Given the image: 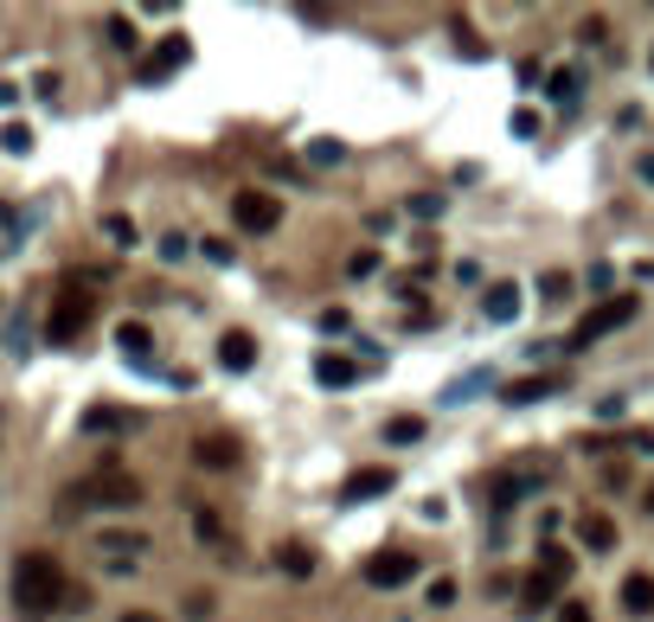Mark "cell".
Listing matches in <instances>:
<instances>
[{
  "label": "cell",
  "mask_w": 654,
  "mask_h": 622,
  "mask_svg": "<svg viewBox=\"0 0 654 622\" xmlns=\"http://www.w3.org/2000/svg\"><path fill=\"white\" fill-rule=\"evenodd\" d=\"M13 603H20V616H52L65 603V571H58L52 552H20V565H13Z\"/></svg>",
  "instance_id": "cell-1"
},
{
  "label": "cell",
  "mask_w": 654,
  "mask_h": 622,
  "mask_svg": "<svg viewBox=\"0 0 654 622\" xmlns=\"http://www.w3.org/2000/svg\"><path fill=\"white\" fill-rule=\"evenodd\" d=\"M84 508H142V481L122 476V469L109 462L103 476L77 481L72 494H65V513H84Z\"/></svg>",
  "instance_id": "cell-2"
},
{
  "label": "cell",
  "mask_w": 654,
  "mask_h": 622,
  "mask_svg": "<svg viewBox=\"0 0 654 622\" xmlns=\"http://www.w3.org/2000/svg\"><path fill=\"white\" fill-rule=\"evenodd\" d=\"M90 321H97V295H84L72 283V290H58L52 295V315H45V340H52V347H72L77 334L90 328Z\"/></svg>",
  "instance_id": "cell-3"
},
{
  "label": "cell",
  "mask_w": 654,
  "mask_h": 622,
  "mask_svg": "<svg viewBox=\"0 0 654 622\" xmlns=\"http://www.w3.org/2000/svg\"><path fill=\"white\" fill-rule=\"evenodd\" d=\"M635 308H642V295H610V302H597L578 328H571V347H597L603 334L629 328V321H635Z\"/></svg>",
  "instance_id": "cell-4"
},
{
  "label": "cell",
  "mask_w": 654,
  "mask_h": 622,
  "mask_svg": "<svg viewBox=\"0 0 654 622\" xmlns=\"http://www.w3.org/2000/svg\"><path fill=\"white\" fill-rule=\"evenodd\" d=\"M417 578V552H404V546H385V552H372L366 558V585L372 590H399Z\"/></svg>",
  "instance_id": "cell-5"
},
{
  "label": "cell",
  "mask_w": 654,
  "mask_h": 622,
  "mask_svg": "<svg viewBox=\"0 0 654 622\" xmlns=\"http://www.w3.org/2000/svg\"><path fill=\"white\" fill-rule=\"evenodd\" d=\"M231 219L244 225V231H276V219H283V199H276V193H263V186H244V193L231 199Z\"/></svg>",
  "instance_id": "cell-6"
},
{
  "label": "cell",
  "mask_w": 654,
  "mask_h": 622,
  "mask_svg": "<svg viewBox=\"0 0 654 622\" xmlns=\"http://www.w3.org/2000/svg\"><path fill=\"white\" fill-rule=\"evenodd\" d=\"M186 58H193V39H186V33L161 39V52H148V58H142V84H161V77H174Z\"/></svg>",
  "instance_id": "cell-7"
},
{
  "label": "cell",
  "mask_w": 654,
  "mask_h": 622,
  "mask_svg": "<svg viewBox=\"0 0 654 622\" xmlns=\"http://www.w3.org/2000/svg\"><path fill=\"white\" fill-rule=\"evenodd\" d=\"M84 430H90V437H122V430H142V411H122V404H90V411H84Z\"/></svg>",
  "instance_id": "cell-8"
},
{
  "label": "cell",
  "mask_w": 654,
  "mask_h": 622,
  "mask_svg": "<svg viewBox=\"0 0 654 622\" xmlns=\"http://www.w3.org/2000/svg\"><path fill=\"white\" fill-rule=\"evenodd\" d=\"M392 488H399V469H379V462H372V469H353V476H347L340 501H379V494H392Z\"/></svg>",
  "instance_id": "cell-9"
},
{
  "label": "cell",
  "mask_w": 654,
  "mask_h": 622,
  "mask_svg": "<svg viewBox=\"0 0 654 622\" xmlns=\"http://www.w3.org/2000/svg\"><path fill=\"white\" fill-rule=\"evenodd\" d=\"M193 462L199 469H238L244 449H238V437H193Z\"/></svg>",
  "instance_id": "cell-10"
},
{
  "label": "cell",
  "mask_w": 654,
  "mask_h": 622,
  "mask_svg": "<svg viewBox=\"0 0 654 622\" xmlns=\"http://www.w3.org/2000/svg\"><path fill=\"white\" fill-rule=\"evenodd\" d=\"M218 367H225V372H251L257 367V340L244 328H231L225 340H218Z\"/></svg>",
  "instance_id": "cell-11"
},
{
  "label": "cell",
  "mask_w": 654,
  "mask_h": 622,
  "mask_svg": "<svg viewBox=\"0 0 654 622\" xmlns=\"http://www.w3.org/2000/svg\"><path fill=\"white\" fill-rule=\"evenodd\" d=\"M558 578H545V571H533V578H526V585H520V610H526V616H539V610H552V603H558Z\"/></svg>",
  "instance_id": "cell-12"
},
{
  "label": "cell",
  "mask_w": 654,
  "mask_h": 622,
  "mask_svg": "<svg viewBox=\"0 0 654 622\" xmlns=\"http://www.w3.org/2000/svg\"><path fill=\"white\" fill-rule=\"evenodd\" d=\"M315 379H321L327 392H347V385L360 379V367H353L347 353H321V360H315Z\"/></svg>",
  "instance_id": "cell-13"
},
{
  "label": "cell",
  "mask_w": 654,
  "mask_h": 622,
  "mask_svg": "<svg viewBox=\"0 0 654 622\" xmlns=\"http://www.w3.org/2000/svg\"><path fill=\"white\" fill-rule=\"evenodd\" d=\"M558 385H565L558 372H539V379H513V385H508V404H539V399H552Z\"/></svg>",
  "instance_id": "cell-14"
},
{
  "label": "cell",
  "mask_w": 654,
  "mask_h": 622,
  "mask_svg": "<svg viewBox=\"0 0 654 622\" xmlns=\"http://www.w3.org/2000/svg\"><path fill=\"white\" fill-rule=\"evenodd\" d=\"M578 539L590 552H610V546H617V520H610V513H584V520H578Z\"/></svg>",
  "instance_id": "cell-15"
},
{
  "label": "cell",
  "mask_w": 654,
  "mask_h": 622,
  "mask_svg": "<svg viewBox=\"0 0 654 622\" xmlns=\"http://www.w3.org/2000/svg\"><path fill=\"white\" fill-rule=\"evenodd\" d=\"M481 315H488V321H513V315H520V283H494L488 302H481Z\"/></svg>",
  "instance_id": "cell-16"
},
{
  "label": "cell",
  "mask_w": 654,
  "mask_h": 622,
  "mask_svg": "<svg viewBox=\"0 0 654 622\" xmlns=\"http://www.w3.org/2000/svg\"><path fill=\"white\" fill-rule=\"evenodd\" d=\"M622 610H629V616H654V578L648 571H635V578L622 585Z\"/></svg>",
  "instance_id": "cell-17"
},
{
  "label": "cell",
  "mask_w": 654,
  "mask_h": 622,
  "mask_svg": "<svg viewBox=\"0 0 654 622\" xmlns=\"http://www.w3.org/2000/svg\"><path fill=\"white\" fill-rule=\"evenodd\" d=\"M276 565H283L290 578H315V546H302V539H283V546H276Z\"/></svg>",
  "instance_id": "cell-18"
},
{
  "label": "cell",
  "mask_w": 654,
  "mask_h": 622,
  "mask_svg": "<svg viewBox=\"0 0 654 622\" xmlns=\"http://www.w3.org/2000/svg\"><path fill=\"white\" fill-rule=\"evenodd\" d=\"M539 571H545V578H558V585H565V578H571V552L558 546V539H545V546H539Z\"/></svg>",
  "instance_id": "cell-19"
},
{
  "label": "cell",
  "mask_w": 654,
  "mask_h": 622,
  "mask_svg": "<svg viewBox=\"0 0 654 622\" xmlns=\"http://www.w3.org/2000/svg\"><path fill=\"white\" fill-rule=\"evenodd\" d=\"M193 533H199V539H206V546H218V552H231V533H225V520H218V513H193Z\"/></svg>",
  "instance_id": "cell-20"
},
{
  "label": "cell",
  "mask_w": 654,
  "mask_h": 622,
  "mask_svg": "<svg viewBox=\"0 0 654 622\" xmlns=\"http://www.w3.org/2000/svg\"><path fill=\"white\" fill-rule=\"evenodd\" d=\"M578 84H584L578 72H552L545 77V97H552V103H578Z\"/></svg>",
  "instance_id": "cell-21"
},
{
  "label": "cell",
  "mask_w": 654,
  "mask_h": 622,
  "mask_svg": "<svg viewBox=\"0 0 654 622\" xmlns=\"http://www.w3.org/2000/svg\"><path fill=\"white\" fill-rule=\"evenodd\" d=\"M116 347H122L129 360H142V353H148V328H142V321H122V328H116Z\"/></svg>",
  "instance_id": "cell-22"
},
{
  "label": "cell",
  "mask_w": 654,
  "mask_h": 622,
  "mask_svg": "<svg viewBox=\"0 0 654 622\" xmlns=\"http://www.w3.org/2000/svg\"><path fill=\"white\" fill-rule=\"evenodd\" d=\"M0 148H7V154H33V129H26V122H7V129H0Z\"/></svg>",
  "instance_id": "cell-23"
},
{
  "label": "cell",
  "mask_w": 654,
  "mask_h": 622,
  "mask_svg": "<svg viewBox=\"0 0 654 622\" xmlns=\"http://www.w3.org/2000/svg\"><path fill=\"white\" fill-rule=\"evenodd\" d=\"M424 437V417H392L385 424V443H417Z\"/></svg>",
  "instance_id": "cell-24"
},
{
  "label": "cell",
  "mask_w": 654,
  "mask_h": 622,
  "mask_svg": "<svg viewBox=\"0 0 654 622\" xmlns=\"http://www.w3.org/2000/svg\"><path fill=\"white\" fill-rule=\"evenodd\" d=\"M109 45H116V52H129V45H135V26H129V20H122V13H109Z\"/></svg>",
  "instance_id": "cell-25"
},
{
  "label": "cell",
  "mask_w": 654,
  "mask_h": 622,
  "mask_svg": "<svg viewBox=\"0 0 654 622\" xmlns=\"http://www.w3.org/2000/svg\"><path fill=\"white\" fill-rule=\"evenodd\" d=\"M181 616L186 622H206V616H212V597H206V590H193V597L181 603Z\"/></svg>",
  "instance_id": "cell-26"
},
{
  "label": "cell",
  "mask_w": 654,
  "mask_h": 622,
  "mask_svg": "<svg viewBox=\"0 0 654 622\" xmlns=\"http://www.w3.org/2000/svg\"><path fill=\"white\" fill-rule=\"evenodd\" d=\"M97 552H148V539H135V533H103Z\"/></svg>",
  "instance_id": "cell-27"
},
{
  "label": "cell",
  "mask_w": 654,
  "mask_h": 622,
  "mask_svg": "<svg viewBox=\"0 0 654 622\" xmlns=\"http://www.w3.org/2000/svg\"><path fill=\"white\" fill-rule=\"evenodd\" d=\"M379 263H385L379 251H353V257H347V270H353V276H379Z\"/></svg>",
  "instance_id": "cell-28"
},
{
  "label": "cell",
  "mask_w": 654,
  "mask_h": 622,
  "mask_svg": "<svg viewBox=\"0 0 654 622\" xmlns=\"http://www.w3.org/2000/svg\"><path fill=\"white\" fill-rule=\"evenodd\" d=\"M539 290H545V302H565V295H571V276H565V270H552Z\"/></svg>",
  "instance_id": "cell-29"
},
{
  "label": "cell",
  "mask_w": 654,
  "mask_h": 622,
  "mask_svg": "<svg viewBox=\"0 0 654 622\" xmlns=\"http://www.w3.org/2000/svg\"><path fill=\"white\" fill-rule=\"evenodd\" d=\"M103 231L116 238V244H135V225L122 219V212H109V219H103Z\"/></svg>",
  "instance_id": "cell-30"
},
{
  "label": "cell",
  "mask_w": 654,
  "mask_h": 622,
  "mask_svg": "<svg viewBox=\"0 0 654 622\" xmlns=\"http://www.w3.org/2000/svg\"><path fill=\"white\" fill-rule=\"evenodd\" d=\"M456 603V578H436L430 585V610H449Z\"/></svg>",
  "instance_id": "cell-31"
},
{
  "label": "cell",
  "mask_w": 654,
  "mask_h": 622,
  "mask_svg": "<svg viewBox=\"0 0 654 622\" xmlns=\"http://www.w3.org/2000/svg\"><path fill=\"white\" fill-rule=\"evenodd\" d=\"M552 622H597V616H590V603H558V616Z\"/></svg>",
  "instance_id": "cell-32"
},
{
  "label": "cell",
  "mask_w": 654,
  "mask_h": 622,
  "mask_svg": "<svg viewBox=\"0 0 654 622\" xmlns=\"http://www.w3.org/2000/svg\"><path fill=\"white\" fill-rule=\"evenodd\" d=\"M122 622H161V616H148V610H129V616H122Z\"/></svg>",
  "instance_id": "cell-33"
},
{
  "label": "cell",
  "mask_w": 654,
  "mask_h": 622,
  "mask_svg": "<svg viewBox=\"0 0 654 622\" xmlns=\"http://www.w3.org/2000/svg\"><path fill=\"white\" fill-rule=\"evenodd\" d=\"M648 513H654V488H648Z\"/></svg>",
  "instance_id": "cell-34"
},
{
  "label": "cell",
  "mask_w": 654,
  "mask_h": 622,
  "mask_svg": "<svg viewBox=\"0 0 654 622\" xmlns=\"http://www.w3.org/2000/svg\"><path fill=\"white\" fill-rule=\"evenodd\" d=\"M648 65H654V58H648Z\"/></svg>",
  "instance_id": "cell-35"
}]
</instances>
